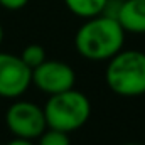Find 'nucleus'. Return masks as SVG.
<instances>
[{"mask_svg": "<svg viewBox=\"0 0 145 145\" xmlns=\"http://www.w3.org/2000/svg\"><path fill=\"white\" fill-rule=\"evenodd\" d=\"M125 34L116 17L100 14L88 19L76 31L74 47L88 61H108L123 49Z\"/></svg>", "mask_w": 145, "mask_h": 145, "instance_id": "nucleus-1", "label": "nucleus"}, {"mask_svg": "<svg viewBox=\"0 0 145 145\" xmlns=\"http://www.w3.org/2000/svg\"><path fill=\"white\" fill-rule=\"evenodd\" d=\"M105 81L110 89L120 96L145 95V52L121 49L108 59Z\"/></svg>", "mask_w": 145, "mask_h": 145, "instance_id": "nucleus-2", "label": "nucleus"}, {"mask_svg": "<svg viewBox=\"0 0 145 145\" xmlns=\"http://www.w3.org/2000/svg\"><path fill=\"white\" fill-rule=\"evenodd\" d=\"M44 115L49 128L69 133L81 128L89 120L91 103L84 93L71 88L63 93L49 95V100L44 105Z\"/></svg>", "mask_w": 145, "mask_h": 145, "instance_id": "nucleus-3", "label": "nucleus"}, {"mask_svg": "<svg viewBox=\"0 0 145 145\" xmlns=\"http://www.w3.org/2000/svg\"><path fill=\"white\" fill-rule=\"evenodd\" d=\"M5 125L8 132L17 138L34 140L47 128L44 108L32 101L19 100L14 101L5 113Z\"/></svg>", "mask_w": 145, "mask_h": 145, "instance_id": "nucleus-4", "label": "nucleus"}, {"mask_svg": "<svg viewBox=\"0 0 145 145\" xmlns=\"http://www.w3.org/2000/svg\"><path fill=\"white\" fill-rule=\"evenodd\" d=\"M32 84V69L20 56L0 52V98H20Z\"/></svg>", "mask_w": 145, "mask_h": 145, "instance_id": "nucleus-5", "label": "nucleus"}, {"mask_svg": "<svg viewBox=\"0 0 145 145\" xmlns=\"http://www.w3.org/2000/svg\"><path fill=\"white\" fill-rule=\"evenodd\" d=\"M76 74L69 64L63 61H44L37 68L32 69V84L39 91L47 95L63 93L74 88Z\"/></svg>", "mask_w": 145, "mask_h": 145, "instance_id": "nucleus-6", "label": "nucleus"}, {"mask_svg": "<svg viewBox=\"0 0 145 145\" xmlns=\"http://www.w3.org/2000/svg\"><path fill=\"white\" fill-rule=\"evenodd\" d=\"M115 17L125 32L145 34V0H121Z\"/></svg>", "mask_w": 145, "mask_h": 145, "instance_id": "nucleus-7", "label": "nucleus"}, {"mask_svg": "<svg viewBox=\"0 0 145 145\" xmlns=\"http://www.w3.org/2000/svg\"><path fill=\"white\" fill-rule=\"evenodd\" d=\"M66 7L81 19H91L105 12L108 0H64Z\"/></svg>", "mask_w": 145, "mask_h": 145, "instance_id": "nucleus-8", "label": "nucleus"}, {"mask_svg": "<svg viewBox=\"0 0 145 145\" xmlns=\"http://www.w3.org/2000/svg\"><path fill=\"white\" fill-rule=\"evenodd\" d=\"M20 57H22V61H24L31 69H34V68H37L39 64H42V63L46 61V51H44V47L39 46V44H29V46L22 51Z\"/></svg>", "mask_w": 145, "mask_h": 145, "instance_id": "nucleus-9", "label": "nucleus"}, {"mask_svg": "<svg viewBox=\"0 0 145 145\" xmlns=\"http://www.w3.org/2000/svg\"><path fill=\"white\" fill-rule=\"evenodd\" d=\"M37 145H71V140H69L68 132H61V130L47 127L40 133Z\"/></svg>", "mask_w": 145, "mask_h": 145, "instance_id": "nucleus-10", "label": "nucleus"}, {"mask_svg": "<svg viewBox=\"0 0 145 145\" xmlns=\"http://www.w3.org/2000/svg\"><path fill=\"white\" fill-rule=\"evenodd\" d=\"M29 3V0H0V5L7 10H20Z\"/></svg>", "mask_w": 145, "mask_h": 145, "instance_id": "nucleus-11", "label": "nucleus"}, {"mask_svg": "<svg viewBox=\"0 0 145 145\" xmlns=\"http://www.w3.org/2000/svg\"><path fill=\"white\" fill-rule=\"evenodd\" d=\"M7 145H34L32 144V140H25V138H17L15 137V140H10Z\"/></svg>", "mask_w": 145, "mask_h": 145, "instance_id": "nucleus-12", "label": "nucleus"}, {"mask_svg": "<svg viewBox=\"0 0 145 145\" xmlns=\"http://www.w3.org/2000/svg\"><path fill=\"white\" fill-rule=\"evenodd\" d=\"M2 40H3V27L0 24V44H2Z\"/></svg>", "mask_w": 145, "mask_h": 145, "instance_id": "nucleus-13", "label": "nucleus"}, {"mask_svg": "<svg viewBox=\"0 0 145 145\" xmlns=\"http://www.w3.org/2000/svg\"><path fill=\"white\" fill-rule=\"evenodd\" d=\"M123 145H142V144H135V142H128V144H123Z\"/></svg>", "mask_w": 145, "mask_h": 145, "instance_id": "nucleus-14", "label": "nucleus"}]
</instances>
